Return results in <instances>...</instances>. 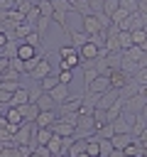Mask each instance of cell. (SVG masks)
Listing matches in <instances>:
<instances>
[{"label": "cell", "instance_id": "obj_12", "mask_svg": "<svg viewBox=\"0 0 147 157\" xmlns=\"http://www.w3.org/2000/svg\"><path fill=\"white\" fill-rule=\"evenodd\" d=\"M32 101V93H29V88H24V86H20L15 93H12V101H10V105H24V103H29Z\"/></svg>", "mask_w": 147, "mask_h": 157}, {"label": "cell", "instance_id": "obj_10", "mask_svg": "<svg viewBox=\"0 0 147 157\" xmlns=\"http://www.w3.org/2000/svg\"><path fill=\"white\" fill-rule=\"evenodd\" d=\"M20 110H22V118H24V123H34V120L39 118V105H37V101H29V103L20 105Z\"/></svg>", "mask_w": 147, "mask_h": 157}, {"label": "cell", "instance_id": "obj_24", "mask_svg": "<svg viewBox=\"0 0 147 157\" xmlns=\"http://www.w3.org/2000/svg\"><path fill=\"white\" fill-rule=\"evenodd\" d=\"M56 74H59V81H61V83H66V86H71V78H74V71H69V69H59Z\"/></svg>", "mask_w": 147, "mask_h": 157}, {"label": "cell", "instance_id": "obj_7", "mask_svg": "<svg viewBox=\"0 0 147 157\" xmlns=\"http://www.w3.org/2000/svg\"><path fill=\"white\" fill-rule=\"evenodd\" d=\"M120 96H123V93H120L118 88H110V91H105V93H100V96H98V103H96V105H98V108H103V110H108L110 105H115V103L120 101Z\"/></svg>", "mask_w": 147, "mask_h": 157}, {"label": "cell", "instance_id": "obj_29", "mask_svg": "<svg viewBox=\"0 0 147 157\" xmlns=\"http://www.w3.org/2000/svg\"><path fill=\"white\" fill-rule=\"evenodd\" d=\"M132 78H135V81H137L140 86H145V83H147V66H142V69H140V71H137V74H135Z\"/></svg>", "mask_w": 147, "mask_h": 157}, {"label": "cell", "instance_id": "obj_21", "mask_svg": "<svg viewBox=\"0 0 147 157\" xmlns=\"http://www.w3.org/2000/svg\"><path fill=\"white\" fill-rule=\"evenodd\" d=\"M98 140H100V157H110V152L115 150L113 142H110L108 137H98Z\"/></svg>", "mask_w": 147, "mask_h": 157}, {"label": "cell", "instance_id": "obj_19", "mask_svg": "<svg viewBox=\"0 0 147 157\" xmlns=\"http://www.w3.org/2000/svg\"><path fill=\"white\" fill-rule=\"evenodd\" d=\"M59 83H61V81H59V74H54V71H51L49 76H44V78L39 81L42 91H51V88H54V86H59Z\"/></svg>", "mask_w": 147, "mask_h": 157}, {"label": "cell", "instance_id": "obj_17", "mask_svg": "<svg viewBox=\"0 0 147 157\" xmlns=\"http://www.w3.org/2000/svg\"><path fill=\"white\" fill-rule=\"evenodd\" d=\"M81 152H86V140H83V137H76V140L71 142V147L66 150V155H69V157H78Z\"/></svg>", "mask_w": 147, "mask_h": 157}, {"label": "cell", "instance_id": "obj_20", "mask_svg": "<svg viewBox=\"0 0 147 157\" xmlns=\"http://www.w3.org/2000/svg\"><path fill=\"white\" fill-rule=\"evenodd\" d=\"M120 7H123L127 15H132V12H140V0H120Z\"/></svg>", "mask_w": 147, "mask_h": 157}, {"label": "cell", "instance_id": "obj_6", "mask_svg": "<svg viewBox=\"0 0 147 157\" xmlns=\"http://www.w3.org/2000/svg\"><path fill=\"white\" fill-rule=\"evenodd\" d=\"M51 71H54V69H51V64H49V56H42V59H39V64L29 71V78H34V81L39 83V81H42L44 76H49Z\"/></svg>", "mask_w": 147, "mask_h": 157}, {"label": "cell", "instance_id": "obj_18", "mask_svg": "<svg viewBox=\"0 0 147 157\" xmlns=\"http://www.w3.org/2000/svg\"><path fill=\"white\" fill-rule=\"evenodd\" d=\"M69 39H71V44H74V47H78V49H81L91 37H88L83 29H81V32H74V29H71V32H69Z\"/></svg>", "mask_w": 147, "mask_h": 157}, {"label": "cell", "instance_id": "obj_8", "mask_svg": "<svg viewBox=\"0 0 147 157\" xmlns=\"http://www.w3.org/2000/svg\"><path fill=\"white\" fill-rule=\"evenodd\" d=\"M39 54V47H34V44H29V42H24V39H20L17 42V54L15 56H20V59H34Z\"/></svg>", "mask_w": 147, "mask_h": 157}, {"label": "cell", "instance_id": "obj_11", "mask_svg": "<svg viewBox=\"0 0 147 157\" xmlns=\"http://www.w3.org/2000/svg\"><path fill=\"white\" fill-rule=\"evenodd\" d=\"M132 140H135L132 132H115V135L110 137V142H113L115 150H127V145H130Z\"/></svg>", "mask_w": 147, "mask_h": 157}, {"label": "cell", "instance_id": "obj_13", "mask_svg": "<svg viewBox=\"0 0 147 157\" xmlns=\"http://www.w3.org/2000/svg\"><path fill=\"white\" fill-rule=\"evenodd\" d=\"M49 93H51V98H54V101H56L59 105L69 101V86H66V83H59V86H54V88H51Z\"/></svg>", "mask_w": 147, "mask_h": 157}, {"label": "cell", "instance_id": "obj_22", "mask_svg": "<svg viewBox=\"0 0 147 157\" xmlns=\"http://www.w3.org/2000/svg\"><path fill=\"white\" fill-rule=\"evenodd\" d=\"M0 76H2V81H20V78H22V71H17V69L10 66V69H7L5 74H0Z\"/></svg>", "mask_w": 147, "mask_h": 157}, {"label": "cell", "instance_id": "obj_31", "mask_svg": "<svg viewBox=\"0 0 147 157\" xmlns=\"http://www.w3.org/2000/svg\"><path fill=\"white\" fill-rule=\"evenodd\" d=\"M137 140H140V142H142V147L147 150V128H145V130H142V132L137 135Z\"/></svg>", "mask_w": 147, "mask_h": 157}, {"label": "cell", "instance_id": "obj_9", "mask_svg": "<svg viewBox=\"0 0 147 157\" xmlns=\"http://www.w3.org/2000/svg\"><path fill=\"white\" fill-rule=\"evenodd\" d=\"M56 120H59V108H54V110H39V118L34 123H37V128H51Z\"/></svg>", "mask_w": 147, "mask_h": 157}, {"label": "cell", "instance_id": "obj_25", "mask_svg": "<svg viewBox=\"0 0 147 157\" xmlns=\"http://www.w3.org/2000/svg\"><path fill=\"white\" fill-rule=\"evenodd\" d=\"M24 42H29V44H34V47H39V44H42V34H39L37 29H32V32H29V34L24 37Z\"/></svg>", "mask_w": 147, "mask_h": 157}, {"label": "cell", "instance_id": "obj_4", "mask_svg": "<svg viewBox=\"0 0 147 157\" xmlns=\"http://www.w3.org/2000/svg\"><path fill=\"white\" fill-rule=\"evenodd\" d=\"M78 52H81V61H83V64H93V61L103 54V47H98L93 39H88V42H86Z\"/></svg>", "mask_w": 147, "mask_h": 157}, {"label": "cell", "instance_id": "obj_14", "mask_svg": "<svg viewBox=\"0 0 147 157\" xmlns=\"http://www.w3.org/2000/svg\"><path fill=\"white\" fill-rule=\"evenodd\" d=\"M37 105H39V110H54V108H59V103L51 98L49 91H44V93L37 98Z\"/></svg>", "mask_w": 147, "mask_h": 157}, {"label": "cell", "instance_id": "obj_26", "mask_svg": "<svg viewBox=\"0 0 147 157\" xmlns=\"http://www.w3.org/2000/svg\"><path fill=\"white\" fill-rule=\"evenodd\" d=\"M49 20H51V17H39V22L34 25V29H37L39 34H44V32H47V27H49Z\"/></svg>", "mask_w": 147, "mask_h": 157}, {"label": "cell", "instance_id": "obj_30", "mask_svg": "<svg viewBox=\"0 0 147 157\" xmlns=\"http://www.w3.org/2000/svg\"><path fill=\"white\" fill-rule=\"evenodd\" d=\"M7 69H10V56L2 54V56H0V74H5Z\"/></svg>", "mask_w": 147, "mask_h": 157}, {"label": "cell", "instance_id": "obj_15", "mask_svg": "<svg viewBox=\"0 0 147 157\" xmlns=\"http://www.w3.org/2000/svg\"><path fill=\"white\" fill-rule=\"evenodd\" d=\"M118 44H120L123 52H127L130 47H135V42H132V32H130V29H120V32H118Z\"/></svg>", "mask_w": 147, "mask_h": 157}, {"label": "cell", "instance_id": "obj_3", "mask_svg": "<svg viewBox=\"0 0 147 157\" xmlns=\"http://www.w3.org/2000/svg\"><path fill=\"white\" fill-rule=\"evenodd\" d=\"M83 20H81V29L88 34V37H93V34H98V32H105L108 27L103 25V20L96 15V12H88V15H81Z\"/></svg>", "mask_w": 147, "mask_h": 157}, {"label": "cell", "instance_id": "obj_27", "mask_svg": "<svg viewBox=\"0 0 147 157\" xmlns=\"http://www.w3.org/2000/svg\"><path fill=\"white\" fill-rule=\"evenodd\" d=\"M10 101H12V91L0 88V105H10Z\"/></svg>", "mask_w": 147, "mask_h": 157}, {"label": "cell", "instance_id": "obj_16", "mask_svg": "<svg viewBox=\"0 0 147 157\" xmlns=\"http://www.w3.org/2000/svg\"><path fill=\"white\" fill-rule=\"evenodd\" d=\"M54 135H56L54 128H37V145H49Z\"/></svg>", "mask_w": 147, "mask_h": 157}, {"label": "cell", "instance_id": "obj_32", "mask_svg": "<svg viewBox=\"0 0 147 157\" xmlns=\"http://www.w3.org/2000/svg\"><path fill=\"white\" fill-rule=\"evenodd\" d=\"M140 93H142V96L147 98V83H145V86H140Z\"/></svg>", "mask_w": 147, "mask_h": 157}, {"label": "cell", "instance_id": "obj_5", "mask_svg": "<svg viewBox=\"0 0 147 157\" xmlns=\"http://www.w3.org/2000/svg\"><path fill=\"white\" fill-rule=\"evenodd\" d=\"M113 86H110V76L108 74H100L98 78H93L88 86H86V91L88 93H96V96H100V93H105V91H110Z\"/></svg>", "mask_w": 147, "mask_h": 157}, {"label": "cell", "instance_id": "obj_28", "mask_svg": "<svg viewBox=\"0 0 147 157\" xmlns=\"http://www.w3.org/2000/svg\"><path fill=\"white\" fill-rule=\"evenodd\" d=\"M103 5H105V0H88V7H91V12H103Z\"/></svg>", "mask_w": 147, "mask_h": 157}, {"label": "cell", "instance_id": "obj_1", "mask_svg": "<svg viewBox=\"0 0 147 157\" xmlns=\"http://www.w3.org/2000/svg\"><path fill=\"white\" fill-rule=\"evenodd\" d=\"M81 64H83V61H81V52H78V47H74L71 42L59 47V69H69V71H74V69L81 66Z\"/></svg>", "mask_w": 147, "mask_h": 157}, {"label": "cell", "instance_id": "obj_33", "mask_svg": "<svg viewBox=\"0 0 147 157\" xmlns=\"http://www.w3.org/2000/svg\"><path fill=\"white\" fill-rule=\"evenodd\" d=\"M29 157H42V155H39V152H37V150H34V152H32V155H29Z\"/></svg>", "mask_w": 147, "mask_h": 157}, {"label": "cell", "instance_id": "obj_2", "mask_svg": "<svg viewBox=\"0 0 147 157\" xmlns=\"http://www.w3.org/2000/svg\"><path fill=\"white\" fill-rule=\"evenodd\" d=\"M12 145H17V147H22V145L37 147V123H22L12 132Z\"/></svg>", "mask_w": 147, "mask_h": 157}, {"label": "cell", "instance_id": "obj_23", "mask_svg": "<svg viewBox=\"0 0 147 157\" xmlns=\"http://www.w3.org/2000/svg\"><path fill=\"white\" fill-rule=\"evenodd\" d=\"M145 39H147V27H142V29H132V42H135L137 47H140Z\"/></svg>", "mask_w": 147, "mask_h": 157}]
</instances>
